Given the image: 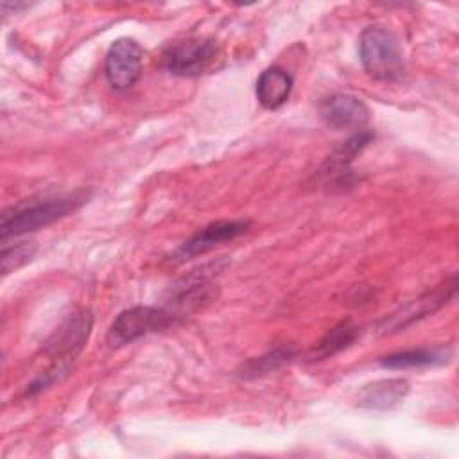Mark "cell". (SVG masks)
<instances>
[{
	"mask_svg": "<svg viewBox=\"0 0 459 459\" xmlns=\"http://www.w3.org/2000/svg\"><path fill=\"white\" fill-rule=\"evenodd\" d=\"M455 287H457V278H455V274H452L450 280L441 283L437 289L421 294L420 298H416V299L409 301L405 307H402L398 312L391 314L384 321L382 330L387 333L391 330L403 328V326H407V325L439 310L455 294Z\"/></svg>",
	"mask_w": 459,
	"mask_h": 459,
	"instance_id": "obj_7",
	"label": "cell"
},
{
	"mask_svg": "<svg viewBox=\"0 0 459 459\" xmlns=\"http://www.w3.org/2000/svg\"><path fill=\"white\" fill-rule=\"evenodd\" d=\"M359 54L364 70L377 81H394L403 74L400 43L391 30L380 25H369L362 30Z\"/></svg>",
	"mask_w": 459,
	"mask_h": 459,
	"instance_id": "obj_2",
	"label": "cell"
},
{
	"mask_svg": "<svg viewBox=\"0 0 459 459\" xmlns=\"http://www.w3.org/2000/svg\"><path fill=\"white\" fill-rule=\"evenodd\" d=\"M375 138V134L371 131H359L355 134H351L348 140H344L326 160L325 167L330 174H341L342 170L348 169L350 161Z\"/></svg>",
	"mask_w": 459,
	"mask_h": 459,
	"instance_id": "obj_13",
	"label": "cell"
},
{
	"mask_svg": "<svg viewBox=\"0 0 459 459\" xmlns=\"http://www.w3.org/2000/svg\"><path fill=\"white\" fill-rule=\"evenodd\" d=\"M452 357L448 348H418L405 350L398 353H391L380 360L382 366L391 369H405V368H423V366H439L445 364Z\"/></svg>",
	"mask_w": 459,
	"mask_h": 459,
	"instance_id": "obj_12",
	"label": "cell"
},
{
	"mask_svg": "<svg viewBox=\"0 0 459 459\" xmlns=\"http://www.w3.org/2000/svg\"><path fill=\"white\" fill-rule=\"evenodd\" d=\"M294 357V350L290 346H278L271 351H267L262 357H255L251 360H247L242 366L240 377L244 378H253V377H262L267 375L278 368H281L283 364H287L290 359Z\"/></svg>",
	"mask_w": 459,
	"mask_h": 459,
	"instance_id": "obj_15",
	"label": "cell"
},
{
	"mask_svg": "<svg viewBox=\"0 0 459 459\" xmlns=\"http://www.w3.org/2000/svg\"><path fill=\"white\" fill-rule=\"evenodd\" d=\"M217 59V45L210 38H186L172 43L161 57L163 68L179 77H195L208 72Z\"/></svg>",
	"mask_w": 459,
	"mask_h": 459,
	"instance_id": "obj_5",
	"label": "cell"
},
{
	"mask_svg": "<svg viewBox=\"0 0 459 459\" xmlns=\"http://www.w3.org/2000/svg\"><path fill=\"white\" fill-rule=\"evenodd\" d=\"M143 48L131 38H118L111 43L106 61L104 74L108 82L115 90H129L142 75Z\"/></svg>",
	"mask_w": 459,
	"mask_h": 459,
	"instance_id": "obj_6",
	"label": "cell"
},
{
	"mask_svg": "<svg viewBox=\"0 0 459 459\" xmlns=\"http://www.w3.org/2000/svg\"><path fill=\"white\" fill-rule=\"evenodd\" d=\"M91 328V316L90 312H77L72 314L63 326L57 330L54 339L48 342V351H52L54 364L52 368L43 373L41 378H38L27 391V394H32L34 391L45 389L48 384H52L59 373H66L74 359L79 355L82 350Z\"/></svg>",
	"mask_w": 459,
	"mask_h": 459,
	"instance_id": "obj_3",
	"label": "cell"
},
{
	"mask_svg": "<svg viewBox=\"0 0 459 459\" xmlns=\"http://www.w3.org/2000/svg\"><path fill=\"white\" fill-rule=\"evenodd\" d=\"M321 117L333 129H360L368 122L369 111L360 99L337 93L321 104Z\"/></svg>",
	"mask_w": 459,
	"mask_h": 459,
	"instance_id": "obj_9",
	"label": "cell"
},
{
	"mask_svg": "<svg viewBox=\"0 0 459 459\" xmlns=\"http://www.w3.org/2000/svg\"><path fill=\"white\" fill-rule=\"evenodd\" d=\"M359 335V328L351 321H341L332 330L325 333V337L317 342L314 350V359H326L330 355H335L337 351L348 348Z\"/></svg>",
	"mask_w": 459,
	"mask_h": 459,
	"instance_id": "obj_14",
	"label": "cell"
},
{
	"mask_svg": "<svg viewBox=\"0 0 459 459\" xmlns=\"http://www.w3.org/2000/svg\"><path fill=\"white\" fill-rule=\"evenodd\" d=\"M178 316L172 310L158 307H133L120 312L108 332L109 348H120L147 333L160 332L174 325Z\"/></svg>",
	"mask_w": 459,
	"mask_h": 459,
	"instance_id": "obj_4",
	"label": "cell"
},
{
	"mask_svg": "<svg viewBox=\"0 0 459 459\" xmlns=\"http://www.w3.org/2000/svg\"><path fill=\"white\" fill-rule=\"evenodd\" d=\"M36 244L34 242H18L11 247L2 249V273L9 274L20 267H23L34 256Z\"/></svg>",
	"mask_w": 459,
	"mask_h": 459,
	"instance_id": "obj_16",
	"label": "cell"
},
{
	"mask_svg": "<svg viewBox=\"0 0 459 459\" xmlns=\"http://www.w3.org/2000/svg\"><path fill=\"white\" fill-rule=\"evenodd\" d=\"M249 228V221H215L208 226L201 228L197 233H194L186 242H183L176 253L174 258L185 260L190 256H195L199 253H204L222 242L233 240L238 235L246 233Z\"/></svg>",
	"mask_w": 459,
	"mask_h": 459,
	"instance_id": "obj_8",
	"label": "cell"
},
{
	"mask_svg": "<svg viewBox=\"0 0 459 459\" xmlns=\"http://www.w3.org/2000/svg\"><path fill=\"white\" fill-rule=\"evenodd\" d=\"M86 192H75L68 195L48 197L43 201L20 203L16 206H11L2 213L0 235L5 240L7 237H20L23 233L45 228L75 212L81 204L86 203Z\"/></svg>",
	"mask_w": 459,
	"mask_h": 459,
	"instance_id": "obj_1",
	"label": "cell"
},
{
	"mask_svg": "<svg viewBox=\"0 0 459 459\" xmlns=\"http://www.w3.org/2000/svg\"><path fill=\"white\" fill-rule=\"evenodd\" d=\"M292 77L280 66L264 70L256 81V99L265 109H278L287 102L292 91Z\"/></svg>",
	"mask_w": 459,
	"mask_h": 459,
	"instance_id": "obj_11",
	"label": "cell"
},
{
	"mask_svg": "<svg viewBox=\"0 0 459 459\" xmlns=\"http://www.w3.org/2000/svg\"><path fill=\"white\" fill-rule=\"evenodd\" d=\"M409 393L407 380L382 378L364 385L357 396L359 407L373 411H389L396 407Z\"/></svg>",
	"mask_w": 459,
	"mask_h": 459,
	"instance_id": "obj_10",
	"label": "cell"
}]
</instances>
